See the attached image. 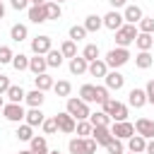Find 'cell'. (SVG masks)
<instances>
[{
    "mask_svg": "<svg viewBox=\"0 0 154 154\" xmlns=\"http://www.w3.org/2000/svg\"><path fill=\"white\" fill-rule=\"evenodd\" d=\"M26 17H29V22H34V24H43V22H48V17H46V7H43V5H31V7H26Z\"/></svg>",
    "mask_w": 154,
    "mask_h": 154,
    "instance_id": "cell-13",
    "label": "cell"
},
{
    "mask_svg": "<svg viewBox=\"0 0 154 154\" xmlns=\"http://www.w3.org/2000/svg\"><path fill=\"white\" fill-rule=\"evenodd\" d=\"M24 106L22 103H12V101H7L5 106H2V116L10 120V123H22L24 120Z\"/></svg>",
    "mask_w": 154,
    "mask_h": 154,
    "instance_id": "cell-5",
    "label": "cell"
},
{
    "mask_svg": "<svg viewBox=\"0 0 154 154\" xmlns=\"http://www.w3.org/2000/svg\"><path fill=\"white\" fill-rule=\"evenodd\" d=\"M51 48H53L51 36L41 34V36H36V38H31V53H34V55H46Z\"/></svg>",
    "mask_w": 154,
    "mask_h": 154,
    "instance_id": "cell-7",
    "label": "cell"
},
{
    "mask_svg": "<svg viewBox=\"0 0 154 154\" xmlns=\"http://www.w3.org/2000/svg\"><path fill=\"white\" fill-rule=\"evenodd\" d=\"M67 149H70V154H87L84 152V137H72L67 142Z\"/></svg>",
    "mask_w": 154,
    "mask_h": 154,
    "instance_id": "cell-38",
    "label": "cell"
},
{
    "mask_svg": "<svg viewBox=\"0 0 154 154\" xmlns=\"http://www.w3.org/2000/svg\"><path fill=\"white\" fill-rule=\"evenodd\" d=\"M106 152H108V154H125L123 140H118V137H111V142L106 144Z\"/></svg>",
    "mask_w": 154,
    "mask_h": 154,
    "instance_id": "cell-40",
    "label": "cell"
},
{
    "mask_svg": "<svg viewBox=\"0 0 154 154\" xmlns=\"http://www.w3.org/2000/svg\"><path fill=\"white\" fill-rule=\"evenodd\" d=\"M43 7H46V17H48V19H60V14H63V7H60V2H53V0H48Z\"/></svg>",
    "mask_w": 154,
    "mask_h": 154,
    "instance_id": "cell-30",
    "label": "cell"
},
{
    "mask_svg": "<svg viewBox=\"0 0 154 154\" xmlns=\"http://www.w3.org/2000/svg\"><path fill=\"white\" fill-rule=\"evenodd\" d=\"M26 36H29V29H26V24H12V29H10V38H12V41L22 43Z\"/></svg>",
    "mask_w": 154,
    "mask_h": 154,
    "instance_id": "cell-28",
    "label": "cell"
},
{
    "mask_svg": "<svg viewBox=\"0 0 154 154\" xmlns=\"http://www.w3.org/2000/svg\"><path fill=\"white\" fill-rule=\"evenodd\" d=\"M82 58H84L87 63L96 60V58H99V46H96V43H87V46H84V51H82Z\"/></svg>",
    "mask_w": 154,
    "mask_h": 154,
    "instance_id": "cell-39",
    "label": "cell"
},
{
    "mask_svg": "<svg viewBox=\"0 0 154 154\" xmlns=\"http://www.w3.org/2000/svg\"><path fill=\"white\" fill-rule=\"evenodd\" d=\"M103 82H106V87H108V91H118V89H123L125 87V77L118 72V70H111V72H106V77H103Z\"/></svg>",
    "mask_w": 154,
    "mask_h": 154,
    "instance_id": "cell-12",
    "label": "cell"
},
{
    "mask_svg": "<svg viewBox=\"0 0 154 154\" xmlns=\"http://www.w3.org/2000/svg\"><path fill=\"white\" fill-rule=\"evenodd\" d=\"M103 26V19L99 17V14H87V19H84V29H87V34H94V31H99Z\"/></svg>",
    "mask_w": 154,
    "mask_h": 154,
    "instance_id": "cell-27",
    "label": "cell"
},
{
    "mask_svg": "<svg viewBox=\"0 0 154 154\" xmlns=\"http://www.w3.org/2000/svg\"><path fill=\"white\" fill-rule=\"evenodd\" d=\"M60 53H63V58H75V55H77V43H75L72 38L63 41V43H60Z\"/></svg>",
    "mask_w": 154,
    "mask_h": 154,
    "instance_id": "cell-32",
    "label": "cell"
},
{
    "mask_svg": "<svg viewBox=\"0 0 154 154\" xmlns=\"http://www.w3.org/2000/svg\"><path fill=\"white\" fill-rule=\"evenodd\" d=\"M48 154H60V152H58V149H53V152H51V149H48Z\"/></svg>",
    "mask_w": 154,
    "mask_h": 154,
    "instance_id": "cell-56",
    "label": "cell"
},
{
    "mask_svg": "<svg viewBox=\"0 0 154 154\" xmlns=\"http://www.w3.org/2000/svg\"><path fill=\"white\" fill-rule=\"evenodd\" d=\"M137 31H140V29H137L135 24H123L120 29H116V43L123 46V48H128L130 43H135Z\"/></svg>",
    "mask_w": 154,
    "mask_h": 154,
    "instance_id": "cell-4",
    "label": "cell"
},
{
    "mask_svg": "<svg viewBox=\"0 0 154 154\" xmlns=\"http://www.w3.org/2000/svg\"><path fill=\"white\" fill-rule=\"evenodd\" d=\"M24 101L29 103V108H41V106H43V101H46V96H43V91H41V89H34V91H26Z\"/></svg>",
    "mask_w": 154,
    "mask_h": 154,
    "instance_id": "cell-20",
    "label": "cell"
},
{
    "mask_svg": "<svg viewBox=\"0 0 154 154\" xmlns=\"http://www.w3.org/2000/svg\"><path fill=\"white\" fill-rule=\"evenodd\" d=\"M43 120H46V116H43V111H41V108H29V111L24 113V123H26V125H31V128L41 125Z\"/></svg>",
    "mask_w": 154,
    "mask_h": 154,
    "instance_id": "cell-16",
    "label": "cell"
},
{
    "mask_svg": "<svg viewBox=\"0 0 154 154\" xmlns=\"http://www.w3.org/2000/svg\"><path fill=\"white\" fill-rule=\"evenodd\" d=\"M41 128H43L46 135H55V132H58V123H55V118H46V120L41 123Z\"/></svg>",
    "mask_w": 154,
    "mask_h": 154,
    "instance_id": "cell-43",
    "label": "cell"
},
{
    "mask_svg": "<svg viewBox=\"0 0 154 154\" xmlns=\"http://www.w3.org/2000/svg\"><path fill=\"white\" fill-rule=\"evenodd\" d=\"M135 132L142 135L144 140H152V137H154V120H149V118H137V120H135Z\"/></svg>",
    "mask_w": 154,
    "mask_h": 154,
    "instance_id": "cell-11",
    "label": "cell"
},
{
    "mask_svg": "<svg viewBox=\"0 0 154 154\" xmlns=\"http://www.w3.org/2000/svg\"><path fill=\"white\" fill-rule=\"evenodd\" d=\"M91 123H89V118L87 120H77V125H75V132H77V137H89L91 135Z\"/></svg>",
    "mask_w": 154,
    "mask_h": 154,
    "instance_id": "cell-36",
    "label": "cell"
},
{
    "mask_svg": "<svg viewBox=\"0 0 154 154\" xmlns=\"http://www.w3.org/2000/svg\"><path fill=\"white\" fill-rule=\"evenodd\" d=\"M10 5H12L17 12H22V10H26V7H29V0H10Z\"/></svg>",
    "mask_w": 154,
    "mask_h": 154,
    "instance_id": "cell-48",
    "label": "cell"
},
{
    "mask_svg": "<svg viewBox=\"0 0 154 154\" xmlns=\"http://www.w3.org/2000/svg\"><path fill=\"white\" fill-rule=\"evenodd\" d=\"M87 67H89V63H87L82 55L70 58V72H72V75H84V72H87Z\"/></svg>",
    "mask_w": 154,
    "mask_h": 154,
    "instance_id": "cell-25",
    "label": "cell"
},
{
    "mask_svg": "<svg viewBox=\"0 0 154 154\" xmlns=\"http://www.w3.org/2000/svg\"><path fill=\"white\" fill-rule=\"evenodd\" d=\"M111 135H113V137H118V140H128V137H132V135H135V125H132V123H128V120H118V123H113V125H111Z\"/></svg>",
    "mask_w": 154,
    "mask_h": 154,
    "instance_id": "cell-6",
    "label": "cell"
},
{
    "mask_svg": "<svg viewBox=\"0 0 154 154\" xmlns=\"http://www.w3.org/2000/svg\"><path fill=\"white\" fill-rule=\"evenodd\" d=\"M142 17H144V14H142V7H140V5H125V10H123L125 24H137Z\"/></svg>",
    "mask_w": 154,
    "mask_h": 154,
    "instance_id": "cell-14",
    "label": "cell"
},
{
    "mask_svg": "<svg viewBox=\"0 0 154 154\" xmlns=\"http://www.w3.org/2000/svg\"><path fill=\"white\" fill-rule=\"evenodd\" d=\"M89 123L91 125H111V116L103 111H96V113H89Z\"/></svg>",
    "mask_w": 154,
    "mask_h": 154,
    "instance_id": "cell-33",
    "label": "cell"
},
{
    "mask_svg": "<svg viewBox=\"0 0 154 154\" xmlns=\"http://www.w3.org/2000/svg\"><path fill=\"white\" fill-rule=\"evenodd\" d=\"M140 26V31H144V34H154V17H142L140 22H137Z\"/></svg>",
    "mask_w": 154,
    "mask_h": 154,
    "instance_id": "cell-42",
    "label": "cell"
},
{
    "mask_svg": "<svg viewBox=\"0 0 154 154\" xmlns=\"http://www.w3.org/2000/svg\"><path fill=\"white\" fill-rule=\"evenodd\" d=\"M87 72H89L91 77H106V72H108V65H106L101 58H96V60H91V63H89Z\"/></svg>",
    "mask_w": 154,
    "mask_h": 154,
    "instance_id": "cell-19",
    "label": "cell"
},
{
    "mask_svg": "<svg viewBox=\"0 0 154 154\" xmlns=\"http://www.w3.org/2000/svg\"><path fill=\"white\" fill-rule=\"evenodd\" d=\"M144 91H147V103H152V106H154V79H149V82H147Z\"/></svg>",
    "mask_w": 154,
    "mask_h": 154,
    "instance_id": "cell-47",
    "label": "cell"
},
{
    "mask_svg": "<svg viewBox=\"0 0 154 154\" xmlns=\"http://www.w3.org/2000/svg\"><path fill=\"white\" fill-rule=\"evenodd\" d=\"M128 103L132 106V108H142L144 103H147V91L144 89H130V94H128Z\"/></svg>",
    "mask_w": 154,
    "mask_h": 154,
    "instance_id": "cell-15",
    "label": "cell"
},
{
    "mask_svg": "<svg viewBox=\"0 0 154 154\" xmlns=\"http://www.w3.org/2000/svg\"><path fill=\"white\" fill-rule=\"evenodd\" d=\"M53 2H65V0H53Z\"/></svg>",
    "mask_w": 154,
    "mask_h": 154,
    "instance_id": "cell-57",
    "label": "cell"
},
{
    "mask_svg": "<svg viewBox=\"0 0 154 154\" xmlns=\"http://www.w3.org/2000/svg\"><path fill=\"white\" fill-rule=\"evenodd\" d=\"M2 96H5V94H0V108L5 106V99H2Z\"/></svg>",
    "mask_w": 154,
    "mask_h": 154,
    "instance_id": "cell-54",
    "label": "cell"
},
{
    "mask_svg": "<svg viewBox=\"0 0 154 154\" xmlns=\"http://www.w3.org/2000/svg\"><path fill=\"white\" fill-rule=\"evenodd\" d=\"M5 96H7L12 103H22V101H24V96H26V91H24L22 87H17V84H10V89L5 91Z\"/></svg>",
    "mask_w": 154,
    "mask_h": 154,
    "instance_id": "cell-29",
    "label": "cell"
},
{
    "mask_svg": "<svg viewBox=\"0 0 154 154\" xmlns=\"http://www.w3.org/2000/svg\"><path fill=\"white\" fill-rule=\"evenodd\" d=\"M2 17H5V2L0 0V19H2Z\"/></svg>",
    "mask_w": 154,
    "mask_h": 154,
    "instance_id": "cell-53",
    "label": "cell"
},
{
    "mask_svg": "<svg viewBox=\"0 0 154 154\" xmlns=\"http://www.w3.org/2000/svg\"><path fill=\"white\" fill-rule=\"evenodd\" d=\"M128 60H130V51H128V48H123V46H116V48H111V51L106 53V58H103V63H106L108 67H113V70L123 67Z\"/></svg>",
    "mask_w": 154,
    "mask_h": 154,
    "instance_id": "cell-2",
    "label": "cell"
},
{
    "mask_svg": "<svg viewBox=\"0 0 154 154\" xmlns=\"http://www.w3.org/2000/svg\"><path fill=\"white\" fill-rule=\"evenodd\" d=\"M96 147H99V144H96L94 137H84V152H87V154H96Z\"/></svg>",
    "mask_w": 154,
    "mask_h": 154,
    "instance_id": "cell-45",
    "label": "cell"
},
{
    "mask_svg": "<svg viewBox=\"0 0 154 154\" xmlns=\"http://www.w3.org/2000/svg\"><path fill=\"white\" fill-rule=\"evenodd\" d=\"M91 137L96 140L99 147H106L113 135H111V128H108V125H94V128H91Z\"/></svg>",
    "mask_w": 154,
    "mask_h": 154,
    "instance_id": "cell-10",
    "label": "cell"
},
{
    "mask_svg": "<svg viewBox=\"0 0 154 154\" xmlns=\"http://www.w3.org/2000/svg\"><path fill=\"white\" fill-rule=\"evenodd\" d=\"M130 154H135V152H130Z\"/></svg>",
    "mask_w": 154,
    "mask_h": 154,
    "instance_id": "cell-58",
    "label": "cell"
},
{
    "mask_svg": "<svg viewBox=\"0 0 154 154\" xmlns=\"http://www.w3.org/2000/svg\"><path fill=\"white\" fill-rule=\"evenodd\" d=\"M53 91H55L58 96H70V91H72V84H70L67 79H58V82L53 84Z\"/></svg>",
    "mask_w": 154,
    "mask_h": 154,
    "instance_id": "cell-35",
    "label": "cell"
},
{
    "mask_svg": "<svg viewBox=\"0 0 154 154\" xmlns=\"http://www.w3.org/2000/svg\"><path fill=\"white\" fill-rule=\"evenodd\" d=\"M17 72H24V70H29V58L24 55V53H14V58H12V63H10Z\"/></svg>",
    "mask_w": 154,
    "mask_h": 154,
    "instance_id": "cell-31",
    "label": "cell"
},
{
    "mask_svg": "<svg viewBox=\"0 0 154 154\" xmlns=\"http://www.w3.org/2000/svg\"><path fill=\"white\" fill-rule=\"evenodd\" d=\"M46 63H48V67H60V65H63V53L51 48V51L46 53Z\"/></svg>",
    "mask_w": 154,
    "mask_h": 154,
    "instance_id": "cell-34",
    "label": "cell"
},
{
    "mask_svg": "<svg viewBox=\"0 0 154 154\" xmlns=\"http://www.w3.org/2000/svg\"><path fill=\"white\" fill-rule=\"evenodd\" d=\"M14 135H17V140L29 142V140L34 137V128H31V125H26V123H22V125L17 128V132H14Z\"/></svg>",
    "mask_w": 154,
    "mask_h": 154,
    "instance_id": "cell-37",
    "label": "cell"
},
{
    "mask_svg": "<svg viewBox=\"0 0 154 154\" xmlns=\"http://www.w3.org/2000/svg\"><path fill=\"white\" fill-rule=\"evenodd\" d=\"M55 118V123H58V130L60 132H65V135H70V132H75V125H77V120L67 113V111H63V113H58V116H53Z\"/></svg>",
    "mask_w": 154,
    "mask_h": 154,
    "instance_id": "cell-8",
    "label": "cell"
},
{
    "mask_svg": "<svg viewBox=\"0 0 154 154\" xmlns=\"http://www.w3.org/2000/svg\"><path fill=\"white\" fill-rule=\"evenodd\" d=\"M17 154H31V149H22V152H17Z\"/></svg>",
    "mask_w": 154,
    "mask_h": 154,
    "instance_id": "cell-55",
    "label": "cell"
},
{
    "mask_svg": "<svg viewBox=\"0 0 154 154\" xmlns=\"http://www.w3.org/2000/svg\"><path fill=\"white\" fill-rule=\"evenodd\" d=\"M144 147H147V140L142 137V135H132V137H128V149L130 152H135V154H144Z\"/></svg>",
    "mask_w": 154,
    "mask_h": 154,
    "instance_id": "cell-21",
    "label": "cell"
},
{
    "mask_svg": "<svg viewBox=\"0 0 154 154\" xmlns=\"http://www.w3.org/2000/svg\"><path fill=\"white\" fill-rule=\"evenodd\" d=\"M29 149H31V154H48V142H46V137L34 135V137L29 140Z\"/></svg>",
    "mask_w": 154,
    "mask_h": 154,
    "instance_id": "cell-17",
    "label": "cell"
},
{
    "mask_svg": "<svg viewBox=\"0 0 154 154\" xmlns=\"http://www.w3.org/2000/svg\"><path fill=\"white\" fill-rule=\"evenodd\" d=\"M79 99L84 103H96V87L94 84H82L79 87Z\"/></svg>",
    "mask_w": 154,
    "mask_h": 154,
    "instance_id": "cell-26",
    "label": "cell"
},
{
    "mask_svg": "<svg viewBox=\"0 0 154 154\" xmlns=\"http://www.w3.org/2000/svg\"><path fill=\"white\" fill-rule=\"evenodd\" d=\"M106 99H111L108 96V87H96V103H103Z\"/></svg>",
    "mask_w": 154,
    "mask_h": 154,
    "instance_id": "cell-46",
    "label": "cell"
},
{
    "mask_svg": "<svg viewBox=\"0 0 154 154\" xmlns=\"http://www.w3.org/2000/svg\"><path fill=\"white\" fill-rule=\"evenodd\" d=\"M135 65H137L140 70H149V67L154 65V58H152V53H149V51H140V53L135 55Z\"/></svg>",
    "mask_w": 154,
    "mask_h": 154,
    "instance_id": "cell-24",
    "label": "cell"
},
{
    "mask_svg": "<svg viewBox=\"0 0 154 154\" xmlns=\"http://www.w3.org/2000/svg\"><path fill=\"white\" fill-rule=\"evenodd\" d=\"M87 36V29H84V24H75V26H70V38L77 43V41H82Z\"/></svg>",
    "mask_w": 154,
    "mask_h": 154,
    "instance_id": "cell-41",
    "label": "cell"
},
{
    "mask_svg": "<svg viewBox=\"0 0 154 154\" xmlns=\"http://www.w3.org/2000/svg\"><path fill=\"white\" fill-rule=\"evenodd\" d=\"M135 46H137L140 51H149V48H154V34L137 31V36H135Z\"/></svg>",
    "mask_w": 154,
    "mask_h": 154,
    "instance_id": "cell-18",
    "label": "cell"
},
{
    "mask_svg": "<svg viewBox=\"0 0 154 154\" xmlns=\"http://www.w3.org/2000/svg\"><path fill=\"white\" fill-rule=\"evenodd\" d=\"M101 111L108 113L113 123H118V120H128V106L120 103V101H116V99H106V101L101 103Z\"/></svg>",
    "mask_w": 154,
    "mask_h": 154,
    "instance_id": "cell-1",
    "label": "cell"
},
{
    "mask_svg": "<svg viewBox=\"0 0 154 154\" xmlns=\"http://www.w3.org/2000/svg\"><path fill=\"white\" fill-rule=\"evenodd\" d=\"M29 2H31V5H46L48 0H29Z\"/></svg>",
    "mask_w": 154,
    "mask_h": 154,
    "instance_id": "cell-52",
    "label": "cell"
},
{
    "mask_svg": "<svg viewBox=\"0 0 154 154\" xmlns=\"http://www.w3.org/2000/svg\"><path fill=\"white\" fill-rule=\"evenodd\" d=\"M101 19H103V26H106V29H111V31H116V29H120V26L125 24V19H123V14H120L118 10H111V12H106Z\"/></svg>",
    "mask_w": 154,
    "mask_h": 154,
    "instance_id": "cell-9",
    "label": "cell"
},
{
    "mask_svg": "<svg viewBox=\"0 0 154 154\" xmlns=\"http://www.w3.org/2000/svg\"><path fill=\"white\" fill-rule=\"evenodd\" d=\"M67 113L75 120H87L91 111H89V103H84L79 96H67Z\"/></svg>",
    "mask_w": 154,
    "mask_h": 154,
    "instance_id": "cell-3",
    "label": "cell"
},
{
    "mask_svg": "<svg viewBox=\"0 0 154 154\" xmlns=\"http://www.w3.org/2000/svg\"><path fill=\"white\" fill-rule=\"evenodd\" d=\"M29 70H31L34 75H41V72H46V70H48L46 55H34V58H29Z\"/></svg>",
    "mask_w": 154,
    "mask_h": 154,
    "instance_id": "cell-22",
    "label": "cell"
},
{
    "mask_svg": "<svg viewBox=\"0 0 154 154\" xmlns=\"http://www.w3.org/2000/svg\"><path fill=\"white\" fill-rule=\"evenodd\" d=\"M12 58H14L12 48H10V46H0V65H7V63H12Z\"/></svg>",
    "mask_w": 154,
    "mask_h": 154,
    "instance_id": "cell-44",
    "label": "cell"
},
{
    "mask_svg": "<svg viewBox=\"0 0 154 154\" xmlns=\"http://www.w3.org/2000/svg\"><path fill=\"white\" fill-rule=\"evenodd\" d=\"M144 152H147V154H154V137H152V140L147 142V147H144Z\"/></svg>",
    "mask_w": 154,
    "mask_h": 154,
    "instance_id": "cell-51",
    "label": "cell"
},
{
    "mask_svg": "<svg viewBox=\"0 0 154 154\" xmlns=\"http://www.w3.org/2000/svg\"><path fill=\"white\" fill-rule=\"evenodd\" d=\"M10 89V77L7 75H0V94H5Z\"/></svg>",
    "mask_w": 154,
    "mask_h": 154,
    "instance_id": "cell-49",
    "label": "cell"
},
{
    "mask_svg": "<svg viewBox=\"0 0 154 154\" xmlns=\"http://www.w3.org/2000/svg\"><path fill=\"white\" fill-rule=\"evenodd\" d=\"M34 84H36V89H41V91H48V89H53V77L48 75V72H41V75H34Z\"/></svg>",
    "mask_w": 154,
    "mask_h": 154,
    "instance_id": "cell-23",
    "label": "cell"
},
{
    "mask_svg": "<svg viewBox=\"0 0 154 154\" xmlns=\"http://www.w3.org/2000/svg\"><path fill=\"white\" fill-rule=\"evenodd\" d=\"M108 2H111V7H113V10H118V7H125V2H128V0H108Z\"/></svg>",
    "mask_w": 154,
    "mask_h": 154,
    "instance_id": "cell-50",
    "label": "cell"
}]
</instances>
